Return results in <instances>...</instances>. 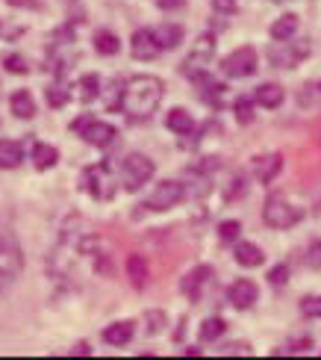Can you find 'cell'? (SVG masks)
<instances>
[{"instance_id": "6da1fadb", "label": "cell", "mask_w": 321, "mask_h": 360, "mask_svg": "<svg viewBox=\"0 0 321 360\" xmlns=\"http://www.w3.org/2000/svg\"><path fill=\"white\" fill-rule=\"evenodd\" d=\"M165 95V83L154 74H133L124 83H118L115 110L124 112L130 122H148L159 110Z\"/></svg>"}, {"instance_id": "7a4b0ae2", "label": "cell", "mask_w": 321, "mask_h": 360, "mask_svg": "<svg viewBox=\"0 0 321 360\" xmlns=\"http://www.w3.org/2000/svg\"><path fill=\"white\" fill-rule=\"evenodd\" d=\"M24 272V254L12 231L0 228V295H4Z\"/></svg>"}, {"instance_id": "3957f363", "label": "cell", "mask_w": 321, "mask_h": 360, "mask_svg": "<svg viewBox=\"0 0 321 360\" xmlns=\"http://www.w3.org/2000/svg\"><path fill=\"white\" fill-rule=\"evenodd\" d=\"M154 172H157L154 160H150L148 154H142V151H130L124 160H121V166H118L121 186H124L127 192H139L145 184H150Z\"/></svg>"}, {"instance_id": "277c9868", "label": "cell", "mask_w": 321, "mask_h": 360, "mask_svg": "<svg viewBox=\"0 0 321 360\" xmlns=\"http://www.w3.org/2000/svg\"><path fill=\"white\" fill-rule=\"evenodd\" d=\"M71 133H77L83 142H89L91 148H100V151L112 148L115 139H118V130L112 124H106V122H100V118L89 115V112L74 118V122H71Z\"/></svg>"}, {"instance_id": "5b68a950", "label": "cell", "mask_w": 321, "mask_h": 360, "mask_svg": "<svg viewBox=\"0 0 321 360\" xmlns=\"http://www.w3.org/2000/svg\"><path fill=\"white\" fill-rule=\"evenodd\" d=\"M263 221L274 231H289L301 221V210L289 204L283 192H271L263 204Z\"/></svg>"}, {"instance_id": "8992f818", "label": "cell", "mask_w": 321, "mask_h": 360, "mask_svg": "<svg viewBox=\"0 0 321 360\" xmlns=\"http://www.w3.org/2000/svg\"><path fill=\"white\" fill-rule=\"evenodd\" d=\"M221 74L230 80H244V77H254L256 68H259V53L254 44H242V48L230 51L221 59Z\"/></svg>"}, {"instance_id": "52a82bcc", "label": "cell", "mask_w": 321, "mask_h": 360, "mask_svg": "<svg viewBox=\"0 0 321 360\" xmlns=\"http://www.w3.org/2000/svg\"><path fill=\"white\" fill-rule=\"evenodd\" d=\"M186 201V186L180 180H159L154 186V192L139 204L148 213H165V210H174L177 204Z\"/></svg>"}, {"instance_id": "ba28073f", "label": "cell", "mask_w": 321, "mask_h": 360, "mask_svg": "<svg viewBox=\"0 0 321 360\" xmlns=\"http://www.w3.org/2000/svg\"><path fill=\"white\" fill-rule=\"evenodd\" d=\"M310 41H295V39H286V41H271L268 44V63L274 68H298L303 59L310 56Z\"/></svg>"}, {"instance_id": "9c48e42d", "label": "cell", "mask_w": 321, "mask_h": 360, "mask_svg": "<svg viewBox=\"0 0 321 360\" xmlns=\"http://www.w3.org/2000/svg\"><path fill=\"white\" fill-rule=\"evenodd\" d=\"M80 186L91 195L95 201H110L115 195V184H112V172L106 162H98V166H89L83 169V177H80Z\"/></svg>"}, {"instance_id": "30bf717a", "label": "cell", "mask_w": 321, "mask_h": 360, "mask_svg": "<svg viewBox=\"0 0 321 360\" xmlns=\"http://www.w3.org/2000/svg\"><path fill=\"white\" fill-rule=\"evenodd\" d=\"M212 275H216V269L207 266V263L189 269V272L180 278V292L186 295L189 302H201V295H204V290H207V283L212 281Z\"/></svg>"}, {"instance_id": "8fae6325", "label": "cell", "mask_w": 321, "mask_h": 360, "mask_svg": "<svg viewBox=\"0 0 321 360\" xmlns=\"http://www.w3.org/2000/svg\"><path fill=\"white\" fill-rule=\"evenodd\" d=\"M186 77L197 86V95H201L207 103H209V107H221V95L227 92V86L221 83V80H216V77H212V74L207 71V68H197V71H189L186 74Z\"/></svg>"}, {"instance_id": "7c38bea8", "label": "cell", "mask_w": 321, "mask_h": 360, "mask_svg": "<svg viewBox=\"0 0 321 360\" xmlns=\"http://www.w3.org/2000/svg\"><path fill=\"white\" fill-rule=\"evenodd\" d=\"M212 56H216V36H212V33L197 36L192 53L186 56V63H183V74L197 71V68H207L212 63Z\"/></svg>"}, {"instance_id": "4fadbf2b", "label": "cell", "mask_w": 321, "mask_h": 360, "mask_svg": "<svg viewBox=\"0 0 321 360\" xmlns=\"http://www.w3.org/2000/svg\"><path fill=\"white\" fill-rule=\"evenodd\" d=\"M227 302H230L236 310H251V307L259 302V287H256V281H251V278L233 281L230 290H227Z\"/></svg>"}, {"instance_id": "5bb4252c", "label": "cell", "mask_w": 321, "mask_h": 360, "mask_svg": "<svg viewBox=\"0 0 321 360\" xmlns=\"http://www.w3.org/2000/svg\"><path fill=\"white\" fill-rule=\"evenodd\" d=\"M130 53H133V59H139V63H150V59H157L162 51H159V44L154 39V30L150 27L136 30L133 39H130Z\"/></svg>"}, {"instance_id": "9a60e30c", "label": "cell", "mask_w": 321, "mask_h": 360, "mask_svg": "<svg viewBox=\"0 0 321 360\" xmlns=\"http://www.w3.org/2000/svg\"><path fill=\"white\" fill-rule=\"evenodd\" d=\"M233 260L242 269H259L266 263V251L259 248L256 243H248V239H236L233 243Z\"/></svg>"}, {"instance_id": "2e32d148", "label": "cell", "mask_w": 321, "mask_h": 360, "mask_svg": "<svg viewBox=\"0 0 321 360\" xmlns=\"http://www.w3.org/2000/svg\"><path fill=\"white\" fill-rule=\"evenodd\" d=\"M280 169H283V154L280 151L263 154V157L254 160V174H256L259 184H266V186H271V180L280 174Z\"/></svg>"}, {"instance_id": "e0dca14e", "label": "cell", "mask_w": 321, "mask_h": 360, "mask_svg": "<svg viewBox=\"0 0 321 360\" xmlns=\"http://www.w3.org/2000/svg\"><path fill=\"white\" fill-rule=\"evenodd\" d=\"M254 101H256V107H263V110H280L286 101V92L280 83H259L254 89Z\"/></svg>"}, {"instance_id": "ac0fdd59", "label": "cell", "mask_w": 321, "mask_h": 360, "mask_svg": "<svg viewBox=\"0 0 321 360\" xmlns=\"http://www.w3.org/2000/svg\"><path fill=\"white\" fill-rule=\"evenodd\" d=\"M150 30H154V39L159 44V51H174V48H180V41L186 39L183 24H174V21H165L159 27H150Z\"/></svg>"}, {"instance_id": "d6986e66", "label": "cell", "mask_w": 321, "mask_h": 360, "mask_svg": "<svg viewBox=\"0 0 321 360\" xmlns=\"http://www.w3.org/2000/svg\"><path fill=\"white\" fill-rule=\"evenodd\" d=\"M136 337V322L133 319H121V322H112V325H106L103 328V342L106 346H127V342Z\"/></svg>"}, {"instance_id": "ffe728a7", "label": "cell", "mask_w": 321, "mask_h": 360, "mask_svg": "<svg viewBox=\"0 0 321 360\" xmlns=\"http://www.w3.org/2000/svg\"><path fill=\"white\" fill-rule=\"evenodd\" d=\"M9 110L15 118H21V122H30V118H36V98L30 95V89H15L9 95Z\"/></svg>"}, {"instance_id": "44dd1931", "label": "cell", "mask_w": 321, "mask_h": 360, "mask_svg": "<svg viewBox=\"0 0 321 360\" xmlns=\"http://www.w3.org/2000/svg\"><path fill=\"white\" fill-rule=\"evenodd\" d=\"M165 127L177 133V136H192V133H197V122L192 118L189 110H183V107H174V110H168L165 115Z\"/></svg>"}, {"instance_id": "7402d4cb", "label": "cell", "mask_w": 321, "mask_h": 360, "mask_svg": "<svg viewBox=\"0 0 321 360\" xmlns=\"http://www.w3.org/2000/svg\"><path fill=\"white\" fill-rule=\"evenodd\" d=\"M298 30H301V18L295 12H283L277 21L271 24V41H286V39H295L298 36Z\"/></svg>"}, {"instance_id": "603a6c76", "label": "cell", "mask_w": 321, "mask_h": 360, "mask_svg": "<svg viewBox=\"0 0 321 360\" xmlns=\"http://www.w3.org/2000/svg\"><path fill=\"white\" fill-rule=\"evenodd\" d=\"M24 162V145L18 139H0V169L12 172Z\"/></svg>"}, {"instance_id": "cb8c5ba5", "label": "cell", "mask_w": 321, "mask_h": 360, "mask_svg": "<svg viewBox=\"0 0 321 360\" xmlns=\"http://www.w3.org/2000/svg\"><path fill=\"white\" fill-rule=\"evenodd\" d=\"M124 266H127V278L133 281V287L136 290H145L148 287V278H150V266H148L145 254H130Z\"/></svg>"}, {"instance_id": "d4e9b609", "label": "cell", "mask_w": 321, "mask_h": 360, "mask_svg": "<svg viewBox=\"0 0 321 360\" xmlns=\"http://www.w3.org/2000/svg\"><path fill=\"white\" fill-rule=\"evenodd\" d=\"M30 157H33V166L39 172H48V169H53L59 162V148L51 145V142H33V151H30Z\"/></svg>"}, {"instance_id": "484cf974", "label": "cell", "mask_w": 321, "mask_h": 360, "mask_svg": "<svg viewBox=\"0 0 321 360\" xmlns=\"http://www.w3.org/2000/svg\"><path fill=\"white\" fill-rule=\"evenodd\" d=\"M91 44H95V53L98 56H115L121 51V39L112 33V30H95V36H91Z\"/></svg>"}, {"instance_id": "4316f807", "label": "cell", "mask_w": 321, "mask_h": 360, "mask_svg": "<svg viewBox=\"0 0 321 360\" xmlns=\"http://www.w3.org/2000/svg\"><path fill=\"white\" fill-rule=\"evenodd\" d=\"M77 98L83 103H91V101L100 98V74H95V71L83 74V77L77 80Z\"/></svg>"}, {"instance_id": "83f0119b", "label": "cell", "mask_w": 321, "mask_h": 360, "mask_svg": "<svg viewBox=\"0 0 321 360\" xmlns=\"http://www.w3.org/2000/svg\"><path fill=\"white\" fill-rule=\"evenodd\" d=\"M227 334V322L221 316H209L201 322V328H197V340L201 342H216Z\"/></svg>"}, {"instance_id": "f1b7e54d", "label": "cell", "mask_w": 321, "mask_h": 360, "mask_svg": "<svg viewBox=\"0 0 321 360\" xmlns=\"http://www.w3.org/2000/svg\"><path fill=\"white\" fill-rule=\"evenodd\" d=\"M256 101H254V95H239L236 101H233V112H236V122L242 124V127H248V124H254V118H256Z\"/></svg>"}, {"instance_id": "f546056e", "label": "cell", "mask_w": 321, "mask_h": 360, "mask_svg": "<svg viewBox=\"0 0 321 360\" xmlns=\"http://www.w3.org/2000/svg\"><path fill=\"white\" fill-rule=\"evenodd\" d=\"M44 98H48V107L51 110H63L65 103L71 101V89L59 80V83H51L48 89H44Z\"/></svg>"}, {"instance_id": "4dcf8cb0", "label": "cell", "mask_w": 321, "mask_h": 360, "mask_svg": "<svg viewBox=\"0 0 321 360\" xmlns=\"http://www.w3.org/2000/svg\"><path fill=\"white\" fill-rule=\"evenodd\" d=\"M239 236H242V221L227 219V221L218 224V243H221V245H233Z\"/></svg>"}, {"instance_id": "1f68e13d", "label": "cell", "mask_w": 321, "mask_h": 360, "mask_svg": "<svg viewBox=\"0 0 321 360\" xmlns=\"http://www.w3.org/2000/svg\"><path fill=\"white\" fill-rule=\"evenodd\" d=\"M298 310L303 319H321V295H303Z\"/></svg>"}, {"instance_id": "d6a6232c", "label": "cell", "mask_w": 321, "mask_h": 360, "mask_svg": "<svg viewBox=\"0 0 321 360\" xmlns=\"http://www.w3.org/2000/svg\"><path fill=\"white\" fill-rule=\"evenodd\" d=\"M266 278H268V287H274V290H283L286 283H289V266H286V263H277V266H274Z\"/></svg>"}, {"instance_id": "836d02e7", "label": "cell", "mask_w": 321, "mask_h": 360, "mask_svg": "<svg viewBox=\"0 0 321 360\" xmlns=\"http://www.w3.org/2000/svg\"><path fill=\"white\" fill-rule=\"evenodd\" d=\"M4 68L9 74H30V63H27L21 53H6L4 56Z\"/></svg>"}, {"instance_id": "e575fe53", "label": "cell", "mask_w": 321, "mask_h": 360, "mask_svg": "<svg viewBox=\"0 0 321 360\" xmlns=\"http://www.w3.org/2000/svg\"><path fill=\"white\" fill-rule=\"evenodd\" d=\"M145 319H148V334L157 337V334L162 331V325H165V313H162V310H150Z\"/></svg>"}, {"instance_id": "d590c367", "label": "cell", "mask_w": 321, "mask_h": 360, "mask_svg": "<svg viewBox=\"0 0 321 360\" xmlns=\"http://www.w3.org/2000/svg\"><path fill=\"white\" fill-rule=\"evenodd\" d=\"M209 6L216 15H236L239 12V4L236 0H209Z\"/></svg>"}, {"instance_id": "8d00e7d4", "label": "cell", "mask_w": 321, "mask_h": 360, "mask_svg": "<svg viewBox=\"0 0 321 360\" xmlns=\"http://www.w3.org/2000/svg\"><path fill=\"white\" fill-rule=\"evenodd\" d=\"M307 263L313 269H321V239H313L310 248H307Z\"/></svg>"}, {"instance_id": "74e56055", "label": "cell", "mask_w": 321, "mask_h": 360, "mask_svg": "<svg viewBox=\"0 0 321 360\" xmlns=\"http://www.w3.org/2000/svg\"><path fill=\"white\" fill-rule=\"evenodd\" d=\"M221 354H251V342H227Z\"/></svg>"}, {"instance_id": "f35d334b", "label": "cell", "mask_w": 321, "mask_h": 360, "mask_svg": "<svg viewBox=\"0 0 321 360\" xmlns=\"http://www.w3.org/2000/svg\"><path fill=\"white\" fill-rule=\"evenodd\" d=\"M310 349H313V340L310 337L292 340V346H289V352H292V354H303V352H310Z\"/></svg>"}, {"instance_id": "ab89813d", "label": "cell", "mask_w": 321, "mask_h": 360, "mask_svg": "<svg viewBox=\"0 0 321 360\" xmlns=\"http://www.w3.org/2000/svg\"><path fill=\"white\" fill-rule=\"evenodd\" d=\"M157 6L159 9H180V6H186V0H157Z\"/></svg>"}, {"instance_id": "60d3db41", "label": "cell", "mask_w": 321, "mask_h": 360, "mask_svg": "<svg viewBox=\"0 0 321 360\" xmlns=\"http://www.w3.org/2000/svg\"><path fill=\"white\" fill-rule=\"evenodd\" d=\"M71 354H91V346L89 342H77V346L71 349Z\"/></svg>"}, {"instance_id": "b9f144b4", "label": "cell", "mask_w": 321, "mask_h": 360, "mask_svg": "<svg viewBox=\"0 0 321 360\" xmlns=\"http://www.w3.org/2000/svg\"><path fill=\"white\" fill-rule=\"evenodd\" d=\"M9 4H24V0H9ZM27 4H33V6H41L39 0H27Z\"/></svg>"}, {"instance_id": "7bdbcfd3", "label": "cell", "mask_w": 321, "mask_h": 360, "mask_svg": "<svg viewBox=\"0 0 321 360\" xmlns=\"http://www.w3.org/2000/svg\"><path fill=\"white\" fill-rule=\"evenodd\" d=\"M313 89H321V80H318V83H315V86H313Z\"/></svg>"}, {"instance_id": "ee69618b", "label": "cell", "mask_w": 321, "mask_h": 360, "mask_svg": "<svg viewBox=\"0 0 321 360\" xmlns=\"http://www.w3.org/2000/svg\"><path fill=\"white\" fill-rule=\"evenodd\" d=\"M274 4H280V0H274Z\"/></svg>"}]
</instances>
